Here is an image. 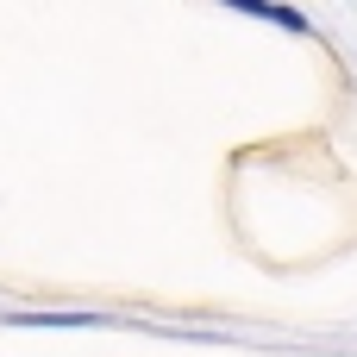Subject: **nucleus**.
<instances>
[{
  "label": "nucleus",
  "instance_id": "obj_1",
  "mask_svg": "<svg viewBox=\"0 0 357 357\" xmlns=\"http://www.w3.org/2000/svg\"><path fill=\"white\" fill-rule=\"evenodd\" d=\"M226 6H238V13H257V19H276V25H289V31H307V19H301L295 6H270V0H226Z\"/></svg>",
  "mask_w": 357,
  "mask_h": 357
}]
</instances>
